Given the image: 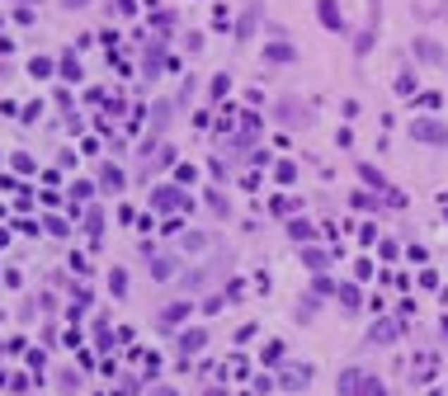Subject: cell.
<instances>
[{
    "instance_id": "1",
    "label": "cell",
    "mask_w": 448,
    "mask_h": 396,
    "mask_svg": "<svg viewBox=\"0 0 448 396\" xmlns=\"http://www.w3.org/2000/svg\"><path fill=\"white\" fill-rule=\"evenodd\" d=\"M411 137L425 142V146H448V127L434 123V118H416V123H411Z\"/></svg>"
},
{
    "instance_id": "2",
    "label": "cell",
    "mask_w": 448,
    "mask_h": 396,
    "mask_svg": "<svg viewBox=\"0 0 448 396\" xmlns=\"http://www.w3.org/2000/svg\"><path fill=\"white\" fill-rule=\"evenodd\" d=\"M316 19H321V29L344 33V15H340V5H335V0H316Z\"/></svg>"
},
{
    "instance_id": "3",
    "label": "cell",
    "mask_w": 448,
    "mask_h": 396,
    "mask_svg": "<svg viewBox=\"0 0 448 396\" xmlns=\"http://www.w3.org/2000/svg\"><path fill=\"white\" fill-rule=\"evenodd\" d=\"M397 335H402V321H397V317H382V321L368 331V340H373V345H397Z\"/></svg>"
},
{
    "instance_id": "4",
    "label": "cell",
    "mask_w": 448,
    "mask_h": 396,
    "mask_svg": "<svg viewBox=\"0 0 448 396\" xmlns=\"http://www.w3.org/2000/svg\"><path fill=\"white\" fill-rule=\"evenodd\" d=\"M151 207H161V212H175V207H189V198L180 189H156L151 193Z\"/></svg>"
},
{
    "instance_id": "5",
    "label": "cell",
    "mask_w": 448,
    "mask_h": 396,
    "mask_svg": "<svg viewBox=\"0 0 448 396\" xmlns=\"http://www.w3.org/2000/svg\"><path fill=\"white\" fill-rule=\"evenodd\" d=\"M278 113H283V123H297V127H307V123H311L307 104H297V99H283V104H278Z\"/></svg>"
},
{
    "instance_id": "6",
    "label": "cell",
    "mask_w": 448,
    "mask_h": 396,
    "mask_svg": "<svg viewBox=\"0 0 448 396\" xmlns=\"http://www.w3.org/2000/svg\"><path fill=\"white\" fill-rule=\"evenodd\" d=\"M363 382H368V373L344 368V373H340V396H359V392H363Z\"/></svg>"
},
{
    "instance_id": "7",
    "label": "cell",
    "mask_w": 448,
    "mask_h": 396,
    "mask_svg": "<svg viewBox=\"0 0 448 396\" xmlns=\"http://www.w3.org/2000/svg\"><path fill=\"white\" fill-rule=\"evenodd\" d=\"M335 298H340V307H344V312H359L363 293H359V283H335Z\"/></svg>"
},
{
    "instance_id": "8",
    "label": "cell",
    "mask_w": 448,
    "mask_h": 396,
    "mask_svg": "<svg viewBox=\"0 0 448 396\" xmlns=\"http://www.w3.org/2000/svg\"><path fill=\"white\" fill-rule=\"evenodd\" d=\"M288 236H293V245H307V241L316 236V226H311L307 217H293V222H288Z\"/></svg>"
},
{
    "instance_id": "9",
    "label": "cell",
    "mask_w": 448,
    "mask_h": 396,
    "mask_svg": "<svg viewBox=\"0 0 448 396\" xmlns=\"http://www.w3.org/2000/svg\"><path fill=\"white\" fill-rule=\"evenodd\" d=\"M203 345H208V331H185V335H180V354H185V359H189V354H199Z\"/></svg>"
},
{
    "instance_id": "10",
    "label": "cell",
    "mask_w": 448,
    "mask_h": 396,
    "mask_svg": "<svg viewBox=\"0 0 448 396\" xmlns=\"http://www.w3.org/2000/svg\"><path fill=\"white\" fill-rule=\"evenodd\" d=\"M264 62H297V48L293 43H269L264 48Z\"/></svg>"
},
{
    "instance_id": "11",
    "label": "cell",
    "mask_w": 448,
    "mask_h": 396,
    "mask_svg": "<svg viewBox=\"0 0 448 396\" xmlns=\"http://www.w3.org/2000/svg\"><path fill=\"white\" fill-rule=\"evenodd\" d=\"M307 378H311V368L297 364V368H288V373H283V387H288V392H302V387H307Z\"/></svg>"
},
{
    "instance_id": "12",
    "label": "cell",
    "mask_w": 448,
    "mask_h": 396,
    "mask_svg": "<svg viewBox=\"0 0 448 396\" xmlns=\"http://www.w3.org/2000/svg\"><path fill=\"white\" fill-rule=\"evenodd\" d=\"M359 174H363V179H368V184H373V193H392V184H387V174H382V170H373L368 160L359 165Z\"/></svg>"
},
{
    "instance_id": "13",
    "label": "cell",
    "mask_w": 448,
    "mask_h": 396,
    "mask_svg": "<svg viewBox=\"0 0 448 396\" xmlns=\"http://www.w3.org/2000/svg\"><path fill=\"white\" fill-rule=\"evenodd\" d=\"M99 184H104L108 193H118L123 189V170H118V165H104V170H99Z\"/></svg>"
},
{
    "instance_id": "14",
    "label": "cell",
    "mask_w": 448,
    "mask_h": 396,
    "mask_svg": "<svg viewBox=\"0 0 448 396\" xmlns=\"http://www.w3.org/2000/svg\"><path fill=\"white\" fill-rule=\"evenodd\" d=\"M302 264H307V269H325V264H330V255L316 250V245H302Z\"/></svg>"
},
{
    "instance_id": "15",
    "label": "cell",
    "mask_w": 448,
    "mask_h": 396,
    "mask_svg": "<svg viewBox=\"0 0 448 396\" xmlns=\"http://www.w3.org/2000/svg\"><path fill=\"white\" fill-rule=\"evenodd\" d=\"M255 19H260V5H250L246 15H241V29H236V38H241V43H246L250 33H255Z\"/></svg>"
},
{
    "instance_id": "16",
    "label": "cell",
    "mask_w": 448,
    "mask_h": 396,
    "mask_svg": "<svg viewBox=\"0 0 448 396\" xmlns=\"http://www.w3.org/2000/svg\"><path fill=\"white\" fill-rule=\"evenodd\" d=\"M175 264H180V260H170V255H161V260L151 264V279H170V274H175Z\"/></svg>"
},
{
    "instance_id": "17",
    "label": "cell",
    "mask_w": 448,
    "mask_h": 396,
    "mask_svg": "<svg viewBox=\"0 0 448 396\" xmlns=\"http://www.w3.org/2000/svg\"><path fill=\"white\" fill-rule=\"evenodd\" d=\"M274 179H278V184H293V179H297V165H293V160H278Z\"/></svg>"
},
{
    "instance_id": "18",
    "label": "cell",
    "mask_w": 448,
    "mask_h": 396,
    "mask_svg": "<svg viewBox=\"0 0 448 396\" xmlns=\"http://www.w3.org/2000/svg\"><path fill=\"white\" fill-rule=\"evenodd\" d=\"M108 288H113V298H123V293H127V274L123 269H108Z\"/></svg>"
},
{
    "instance_id": "19",
    "label": "cell",
    "mask_w": 448,
    "mask_h": 396,
    "mask_svg": "<svg viewBox=\"0 0 448 396\" xmlns=\"http://www.w3.org/2000/svg\"><path fill=\"white\" fill-rule=\"evenodd\" d=\"M180 317H189V302H180V307H166V312H161V321H166V326H175Z\"/></svg>"
},
{
    "instance_id": "20",
    "label": "cell",
    "mask_w": 448,
    "mask_h": 396,
    "mask_svg": "<svg viewBox=\"0 0 448 396\" xmlns=\"http://www.w3.org/2000/svg\"><path fill=\"white\" fill-rule=\"evenodd\" d=\"M10 165H15L19 174H29V170H33V156H29V151H15V156H10Z\"/></svg>"
},
{
    "instance_id": "21",
    "label": "cell",
    "mask_w": 448,
    "mask_h": 396,
    "mask_svg": "<svg viewBox=\"0 0 448 396\" xmlns=\"http://www.w3.org/2000/svg\"><path fill=\"white\" fill-rule=\"evenodd\" d=\"M62 80H80V62H76V57H62Z\"/></svg>"
},
{
    "instance_id": "22",
    "label": "cell",
    "mask_w": 448,
    "mask_h": 396,
    "mask_svg": "<svg viewBox=\"0 0 448 396\" xmlns=\"http://www.w3.org/2000/svg\"><path fill=\"white\" fill-rule=\"evenodd\" d=\"M416 52H420V57H425V62H439V57H444V52L434 48V43H425V38H420V43H416Z\"/></svg>"
},
{
    "instance_id": "23",
    "label": "cell",
    "mask_w": 448,
    "mask_h": 396,
    "mask_svg": "<svg viewBox=\"0 0 448 396\" xmlns=\"http://www.w3.org/2000/svg\"><path fill=\"white\" fill-rule=\"evenodd\" d=\"M47 71H52V62H47V57H33V62H29V76H47Z\"/></svg>"
},
{
    "instance_id": "24",
    "label": "cell",
    "mask_w": 448,
    "mask_h": 396,
    "mask_svg": "<svg viewBox=\"0 0 448 396\" xmlns=\"http://www.w3.org/2000/svg\"><path fill=\"white\" fill-rule=\"evenodd\" d=\"M203 245H208V236H203V231H189V236H185V250H203Z\"/></svg>"
},
{
    "instance_id": "25",
    "label": "cell",
    "mask_w": 448,
    "mask_h": 396,
    "mask_svg": "<svg viewBox=\"0 0 448 396\" xmlns=\"http://www.w3.org/2000/svg\"><path fill=\"white\" fill-rule=\"evenodd\" d=\"M359 396H387V387H382V382H378V378H368V382H363V392H359Z\"/></svg>"
},
{
    "instance_id": "26",
    "label": "cell",
    "mask_w": 448,
    "mask_h": 396,
    "mask_svg": "<svg viewBox=\"0 0 448 396\" xmlns=\"http://www.w3.org/2000/svg\"><path fill=\"white\" fill-rule=\"evenodd\" d=\"M411 90H416V76H411V71H406V76L397 80V95H411Z\"/></svg>"
},
{
    "instance_id": "27",
    "label": "cell",
    "mask_w": 448,
    "mask_h": 396,
    "mask_svg": "<svg viewBox=\"0 0 448 396\" xmlns=\"http://www.w3.org/2000/svg\"><path fill=\"white\" fill-rule=\"evenodd\" d=\"M227 90H232V76H217V80H213V95L222 99V95H227Z\"/></svg>"
},
{
    "instance_id": "28",
    "label": "cell",
    "mask_w": 448,
    "mask_h": 396,
    "mask_svg": "<svg viewBox=\"0 0 448 396\" xmlns=\"http://www.w3.org/2000/svg\"><path fill=\"white\" fill-rule=\"evenodd\" d=\"M99 222H104V217H99V207H90V217H85V226H90V236H99Z\"/></svg>"
},
{
    "instance_id": "29",
    "label": "cell",
    "mask_w": 448,
    "mask_h": 396,
    "mask_svg": "<svg viewBox=\"0 0 448 396\" xmlns=\"http://www.w3.org/2000/svg\"><path fill=\"white\" fill-rule=\"evenodd\" d=\"M66 10H85V5H90V0H62Z\"/></svg>"
},
{
    "instance_id": "30",
    "label": "cell",
    "mask_w": 448,
    "mask_h": 396,
    "mask_svg": "<svg viewBox=\"0 0 448 396\" xmlns=\"http://www.w3.org/2000/svg\"><path fill=\"white\" fill-rule=\"evenodd\" d=\"M147 396H180V392H170V387H156V392H147Z\"/></svg>"
}]
</instances>
